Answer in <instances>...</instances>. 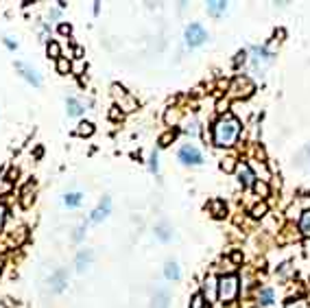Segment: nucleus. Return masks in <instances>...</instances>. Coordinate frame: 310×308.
I'll list each match as a JSON object with an SVG mask.
<instances>
[{"label": "nucleus", "instance_id": "a211bd4d", "mask_svg": "<svg viewBox=\"0 0 310 308\" xmlns=\"http://www.w3.org/2000/svg\"><path fill=\"white\" fill-rule=\"evenodd\" d=\"M299 232L310 238V210H306V212L301 214V218H299Z\"/></svg>", "mask_w": 310, "mask_h": 308}, {"label": "nucleus", "instance_id": "aec40b11", "mask_svg": "<svg viewBox=\"0 0 310 308\" xmlns=\"http://www.w3.org/2000/svg\"><path fill=\"white\" fill-rule=\"evenodd\" d=\"M63 201H66L68 208H77V206H81V201H83V194L81 192H68Z\"/></svg>", "mask_w": 310, "mask_h": 308}, {"label": "nucleus", "instance_id": "6ab92c4d", "mask_svg": "<svg viewBox=\"0 0 310 308\" xmlns=\"http://www.w3.org/2000/svg\"><path fill=\"white\" fill-rule=\"evenodd\" d=\"M164 275H166L168 280H179V267H177V262L168 260L166 267H164Z\"/></svg>", "mask_w": 310, "mask_h": 308}, {"label": "nucleus", "instance_id": "cd10ccee", "mask_svg": "<svg viewBox=\"0 0 310 308\" xmlns=\"http://www.w3.org/2000/svg\"><path fill=\"white\" fill-rule=\"evenodd\" d=\"M57 70H59L61 75H66V72L70 70V61H66V59H61V57H59V63H57Z\"/></svg>", "mask_w": 310, "mask_h": 308}, {"label": "nucleus", "instance_id": "72a5a7b5", "mask_svg": "<svg viewBox=\"0 0 310 308\" xmlns=\"http://www.w3.org/2000/svg\"><path fill=\"white\" fill-rule=\"evenodd\" d=\"M177 118H179L177 112H168V114H166V123H168V125H173V123H177Z\"/></svg>", "mask_w": 310, "mask_h": 308}, {"label": "nucleus", "instance_id": "c9c22d12", "mask_svg": "<svg viewBox=\"0 0 310 308\" xmlns=\"http://www.w3.org/2000/svg\"><path fill=\"white\" fill-rule=\"evenodd\" d=\"M5 214H7L5 206H0V230H3V223H5Z\"/></svg>", "mask_w": 310, "mask_h": 308}, {"label": "nucleus", "instance_id": "4c0bfd02", "mask_svg": "<svg viewBox=\"0 0 310 308\" xmlns=\"http://www.w3.org/2000/svg\"><path fill=\"white\" fill-rule=\"evenodd\" d=\"M5 44H7V46H9V48H11V51H13V48H15V46H18V44H15V42H13V39H9V37H7V39H5Z\"/></svg>", "mask_w": 310, "mask_h": 308}, {"label": "nucleus", "instance_id": "9b49d317", "mask_svg": "<svg viewBox=\"0 0 310 308\" xmlns=\"http://www.w3.org/2000/svg\"><path fill=\"white\" fill-rule=\"evenodd\" d=\"M236 173H238V180H240L242 186H251V184H254V180H256L254 171H251L247 164H238V166H236Z\"/></svg>", "mask_w": 310, "mask_h": 308}, {"label": "nucleus", "instance_id": "9d476101", "mask_svg": "<svg viewBox=\"0 0 310 308\" xmlns=\"http://www.w3.org/2000/svg\"><path fill=\"white\" fill-rule=\"evenodd\" d=\"M251 61H254V68H264L269 61H271V55H269L264 48H258V46H254L251 48Z\"/></svg>", "mask_w": 310, "mask_h": 308}, {"label": "nucleus", "instance_id": "a878e982", "mask_svg": "<svg viewBox=\"0 0 310 308\" xmlns=\"http://www.w3.org/2000/svg\"><path fill=\"white\" fill-rule=\"evenodd\" d=\"M254 190H256V194H260V197H267V194H269V186L264 182H254Z\"/></svg>", "mask_w": 310, "mask_h": 308}, {"label": "nucleus", "instance_id": "f3484780", "mask_svg": "<svg viewBox=\"0 0 310 308\" xmlns=\"http://www.w3.org/2000/svg\"><path fill=\"white\" fill-rule=\"evenodd\" d=\"M273 289H262V291H258V302L262 304V306H269V304H273Z\"/></svg>", "mask_w": 310, "mask_h": 308}, {"label": "nucleus", "instance_id": "f03ea898", "mask_svg": "<svg viewBox=\"0 0 310 308\" xmlns=\"http://www.w3.org/2000/svg\"><path fill=\"white\" fill-rule=\"evenodd\" d=\"M238 295V278L236 275H223L218 280V297L223 302H234Z\"/></svg>", "mask_w": 310, "mask_h": 308}, {"label": "nucleus", "instance_id": "4468645a", "mask_svg": "<svg viewBox=\"0 0 310 308\" xmlns=\"http://www.w3.org/2000/svg\"><path fill=\"white\" fill-rule=\"evenodd\" d=\"M66 112H68V116L77 118V116L83 114L85 107H83V105H81V101H79V99H72V96H70V99L66 101Z\"/></svg>", "mask_w": 310, "mask_h": 308}, {"label": "nucleus", "instance_id": "2eb2a0df", "mask_svg": "<svg viewBox=\"0 0 310 308\" xmlns=\"http://www.w3.org/2000/svg\"><path fill=\"white\" fill-rule=\"evenodd\" d=\"M155 236H158L160 240L168 243L170 238H173V228H170L168 223H158L155 225Z\"/></svg>", "mask_w": 310, "mask_h": 308}, {"label": "nucleus", "instance_id": "393cba45", "mask_svg": "<svg viewBox=\"0 0 310 308\" xmlns=\"http://www.w3.org/2000/svg\"><path fill=\"white\" fill-rule=\"evenodd\" d=\"M77 134L79 136H92L94 134V125L92 123H81L79 129H77Z\"/></svg>", "mask_w": 310, "mask_h": 308}, {"label": "nucleus", "instance_id": "0eeeda50", "mask_svg": "<svg viewBox=\"0 0 310 308\" xmlns=\"http://www.w3.org/2000/svg\"><path fill=\"white\" fill-rule=\"evenodd\" d=\"M15 68H18V72L29 81L31 85H35V87H39L42 85V77L37 75V70L35 68H31V66H27V63H22V61H18L15 63Z\"/></svg>", "mask_w": 310, "mask_h": 308}, {"label": "nucleus", "instance_id": "f257e3e1", "mask_svg": "<svg viewBox=\"0 0 310 308\" xmlns=\"http://www.w3.org/2000/svg\"><path fill=\"white\" fill-rule=\"evenodd\" d=\"M240 134V123L234 116L225 114L214 125V144L216 147H232Z\"/></svg>", "mask_w": 310, "mask_h": 308}, {"label": "nucleus", "instance_id": "ddd939ff", "mask_svg": "<svg viewBox=\"0 0 310 308\" xmlns=\"http://www.w3.org/2000/svg\"><path fill=\"white\" fill-rule=\"evenodd\" d=\"M151 308H170V295L168 291H158L151 299Z\"/></svg>", "mask_w": 310, "mask_h": 308}, {"label": "nucleus", "instance_id": "58836bf2", "mask_svg": "<svg viewBox=\"0 0 310 308\" xmlns=\"http://www.w3.org/2000/svg\"><path fill=\"white\" fill-rule=\"evenodd\" d=\"M48 15H51V18H53V20H57V18H59V11H57V9H53V11H51V13H48Z\"/></svg>", "mask_w": 310, "mask_h": 308}, {"label": "nucleus", "instance_id": "423d86ee", "mask_svg": "<svg viewBox=\"0 0 310 308\" xmlns=\"http://www.w3.org/2000/svg\"><path fill=\"white\" fill-rule=\"evenodd\" d=\"M232 96H249L251 92H254V83L247 79V77H236L234 83L230 87Z\"/></svg>", "mask_w": 310, "mask_h": 308}, {"label": "nucleus", "instance_id": "bb28decb", "mask_svg": "<svg viewBox=\"0 0 310 308\" xmlns=\"http://www.w3.org/2000/svg\"><path fill=\"white\" fill-rule=\"evenodd\" d=\"M83 234H85V223H81L79 228L75 230V234H72V240H75V243H79L81 238H83Z\"/></svg>", "mask_w": 310, "mask_h": 308}, {"label": "nucleus", "instance_id": "6e6552de", "mask_svg": "<svg viewBox=\"0 0 310 308\" xmlns=\"http://www.w3.org/2000/svg\"><path fill=\"white\" fill-rule=\"evenodd\" d=\"M66 287H68V271L66 269H57L51 275V291H53V293H61Z\"/></svg>", "mask_w": 310, "mask_h": 308}, {"label": "nucleus", "instance_id": "1a4fd4ad", "mask_svg": "<svg viewBox=\"0 0 310 308\" xmlns=\"http://www.w3.org/2000/svg\"><path fill=\"white\" fill-rule=\"evenodd\" d=\"M109 210H112V199L109 197H103L99 208H94V212L90 214V223H101L103 218L109 214Z\"/></svg>", "mask_w": 310, "mask_h": 308}, {"label": "nucleus", "instance_id": "7ed1b4c3", "mask_svg": "<svg viewBox=\"0 0 310 308\" xmlns=\"http://www.w3.org/2000/svg\"><path fill=\"white\" fill-rule=\"evenodd\" d=\"M179 160H182L184 164H188V166L203 164V156H201V151L194 147V144H184V147L179 149Z\"/></svg>", "mask_w": 310, "mask_h": 308}, {"label": "nucleus", "instance_id": "5701e85b", "mask_svg": "<svg viewBox=\"0 0 310 308\" xmlns=\"http://www.w3.org/2000/svg\"><path fill=\"white\" fill-rule=\"evenodd\" d=\"M46 51H48V57H55V59H59L61 51H59V44H57V42H48Z\"/></svg>", "mask_w": 310, "mask_h": 308}, {"label": "nucleus", "instance_id": "c756f323", "mask_svg": "<svg viewBox=\"0 0 310 308\" xmlns=\"http://www.w3.org/2000/svg\"><path fill=\"white\" fill-rule=\"evenodd\" d=\"M267 212V206L264 204H260V206H256L254 210H251V214H254V216H262Z\"/></svg>", "mask_w": 310, "mask_h": 308}, {"label": "nucleus", "instance_id": "473e14b6", "mask_svg": "<svg viewBox=\"0 0 310 308\" xmlns=\"http://www.w3.org/2000/svg\"><path fill=\"white\" fill-rule=\"evenodd\" d=\"M149 168L153 173H158V153L153 151V156H151V164H149Z\"/></svg>", "mask_w": 310, "mask_h": 308}, {"label": "nucleus", "instance_id": "412c9836", "mask_svg": "<svg viewBox=\"0 0 310 308\" xmlns=\"http://www.w3.org/2000/svg\"><path fill=\"white\" fill-rule=\"evenodd\" d=\"M31 190L35 192V186H33V184H29L27 188H24V192H22V206H24V208L31 206Z\"/></svg>", "mask_w": 310, "mask_h": 308}, {"label": "nucleus", "instance_id": "dca6fc26", "mask_svg": "<svg viewBox=\"0 0 310 308\" xmlns=\"http://www.w3.org/2000/svg\"><path fill=\"white\" fill-rule=\"evenodd\" d=\"M206 9H208L210 15H214V18H216V15H221V13L227 11V3H223V0H212V3H208Z\"/></svg>", "mask_w": 310, "mask_h": 308}, {"label": "nucleus", "instance_id": "39448f33", "mask_svg": "<svg viewBox=\"0 0 310 308\" xmlns=\"http://www.w3.org/2000/svg\"><path fill=\"white\" fill-rule=\"evenodd\" d=\"M201 295H203V299H206L208 304L216 302V297H218V280L214 278V275H206V280H203V284H201Z\"/></svg>", "mask_w": 310, "mask_h": 308}, {"label": "nucleus", "instance_id": "f704fd0d", "mask_svg": "<svg viewBox=\"0 0 310 308\" xmlns=\"http://www.w3.org/2000/svg\"><path fill=\"white\" fill-rule=\"evenodd\" d=\"M186 131H188V134H192V136H194V134H199V127H197V123H190V127L186 129Z\"/></svg>", "mask_w": 310, "mask_h": 308}, {"label": "nucleus", "instance_id": "7c9ffc66", "mask_svg": "<svg viewBox=\"0 0 310 308\" xmlns=\"http://www.w3.org/2000/svg\"><path fill=\"white\" fill-rule=\"evenodd\" d=\"M245 61H247V51H240L238 55H236V66H240V63H245Z\"/></svg>", "mask_w": 310, "mask_h": 308}, {"label": "nucleus", "instance_id": "f8f14e48", "mask_svg": "<svg viewBox=\"0 0 310 308\" xmlns=\"http://www.w3.org/2000/svg\"><path fill=\"white\" fill-rule=\"evenodd\" d=\"M92 258H94L92 249H81L79 254H77V269L79 271H85L87 267L92 265Z\"/></svg>", "mask_w": 310, "mask_h": 308}, {"label": "nucleus", "instance_id": "2f4dec72", "mask_svg": "<svg viewBox=\"0 0 310 308\" xmlns=\"http://www.w3.org/2000/svg\"><path fill=\"white\" fill-rule=\"evenodd\" d=\"M221 166H223V171H234V168H236V166H234V160H232V158L223 160V164H221Z\"/></svg>", "mask_w": 310, "mask_h": 308}, {"label": "nucleus", "instance_id": "4be33fe9", "mask_svg": "<svg viewBox=\"0 0 310 308\" xmlns=\"http://www.w3.org/2000/svg\"><path fill=\"white\" fill-rule=\"evenodd\" d=\"M210 210H212V212H214V216H218V218L225 216V206L221 204V201H212V204H210Z\"/></svg>", "mask_w": 310, "mask_h": 308}, {"label": "nucleus", "instance_id": "b1692460", "mask_svg": "<svg viewBox=\"0 0 310 308\" xmlns=\"http://www.w3.org/2000/svg\"><path fill=\"white\" fill-rule=\"evenodd\" d=\"M190 308H208V302L203 299V295L201 293H197L192 299H190Z\"/></svg>", "mask_w": 310, "mask_h": 308}, {"label": "nucleus", "instance_id": "c85d7f7f", "mask_svg": "<svg viewBox=\"0 0 310 308\" xmlns=\"http://www.w3.org/2000/svg\"><path fill=\"white\" fill-rule=\"evenodd\" d=\"M173 138H175V131H168L166 136H162V138H160V147H166V142H170Z\"/></svg>", "mask_w": 310, "mask_h": 308}, {"label": "nucleus", "instance_id": "20e7f679", "mask_svg": "<svg viewBox=\"0 0 310 308\" xmlns=\"http://www.w3.org/2000/svg\"><path fill=\"white\" fill-rule=\"evenodd\" d=\"M206 39H208V33H206V29H203L201 24H190V27L186 29V44H188L190 48L201 46Z\"/></svg>", "mask_w": 310, "mask_h": 308}, {"label": "nucleus", "instance_id": "e433bc0d", "mask_svg": "<svg viewBox=\"0 0 310 308\" xmlns=\"http://www.w3.org/2000/svg\"><path fill=\"white\" fill-rule=\"evenodd\" d=\"M59 31H61L63 35H70V27H68V24H61V27H59Z\"/></svg>", "mask_w": 310, "mask_h": 308}]
</instances>
